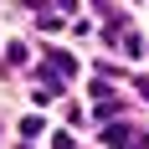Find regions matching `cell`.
Wrapping results in <instances>:
<instances>
[{
  "mask_svg": "<svg viewBox=\"0 0 149 149\" xmlns=\"http://www.w3.org/2000/svg\"><path fill=\"white\" fill-rule=\"evenodd\" d=\"M103 149H129V129H123V123L103 129Z\"/></svg>",
  "mask_w": 149,
  "mask_h": 149,
  "instance_id": "1",
  "label": "cell"
},
{
  "mask_svg": "<svg viewBox=\"0 0 149 149\" xmlns=\"http://www.w3.org/2000/svg\"><path fill=\"white\" fill-rule=\"evenodd\" d=\"M139 93H144V98H149V77H139Z\"/></svg>",
  "mask_w": 149,
  "mask_h": 149,
  "instance_id": "5",
  "label": "cell"
},
{
  "mask_svg": "<svg viewBox=\"0 0 149 149\" xmlns=\"http://www.w3.org/2000/svg\"><path fill=\"white\" fill-rule=\"evenodd\" d=\"M52 149H77V144H72V134H57V139H52Z\"/></svg>",
  "mask_w": 149,
  "mask_h": 149,
  "instance_id": "4",
  "label": "cell"
},
{
  "mask_svg": "<svg viewBox=\"0 0 149 149\" xmlns=\"http://www.w3.org/2000/svg\"><path fill=\"white\" fill-rule=\"evenodd\" d=\"M52 67H57V72H67V77L77 72V62H72V52H52Z\"/></svg>",
  "mask_w": 149,
  "mask_h": 149,
  "instance_id": "2",
  "label": "cell"
},
{
  "mask_svg": "<svg viewBox=\"0 0 149 149\" xmlns=\"http://www.w3.org/2000/svg\"><path fill=\"white\" fill-rule=\"evenodd\" d=\"M41 129H46L41 118H26V123H21V134H26V144H31V139H36V134H41Z\"/></svg>",
  "mask_w": 149,
  "mask_h": 149,
  "instance_id": "3",
  "label": "cell"
}]
</instances>
